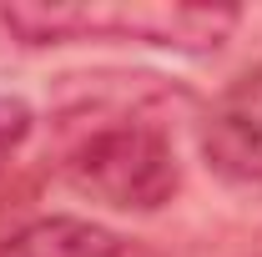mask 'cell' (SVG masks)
<instances>
[{"mask_svg":"<svg viewBox=\"0 0 262 257\" xmlns=\"http://www.w3.org/2000/svg\"><path fill=\"white\" fill-rule=\"evenodd\" d=\"M242 20L232 5H166V0H15L0 5V26L20 46H61V40H141L177 56L222 51Z\"/></svg>","mask_w":262,"mask_h":257,"instance_id":"cell-1","label":"cell"},{"mask_svg":"<svg viewBox=\"0 0 262 257\" xmlns=\"http://www.w3.org/2000/svg\"><path fill=\"white\" fill-rule=\"evenodd\" d=\"M35 131V111L26 96H10V91H0V172L15 161V152L31 141Z\"/></svg>","mask_w":262,"mask_h":257,"instance_id":"cell-5","label":"cell"},{"mask_svg":"<svg viewBox=\"0 0 262 257\" xmlns=\"http://www.w3.org/2000/svg\"><path fill=\"white\" fill-rule=\"evenodd\" d=\"M116 232L86 217H35L0 242V257H111Z\"/></svg>","mask_w":262,"mask_h":257,"instance_id":"cell-4","label":"cell"},{"mask_svg":"<svg viewBox=\"0 0 262 257\" xmlns=\"http://www.w3.org/2000/svg\"><path fill=\"white\" fill-rule=\"evenodd\" d=\"M202 157L237 187H262V66H247L202 121Z\"/></svg>","mask_w":262,"mask_h":257,"instance_id":"cell-3","label":"cell"},{"mask_svg":"<svg viewBox=\"0 0 262 257\" xmlns=\"http://www.w3.org/2000/svg\"><path fill=\"white\" fill-rule=\"evenodd\" d=\"M66 187L111 212H162L182 187L177 146L157 121L121 116L86 131L61 161Z\"/></svg>","mask_w":262,"mask_h":257,"instance_id":"cell-2","label":"cell"},{"mask_svg":"<svg viewBox=\"0 0 262 257\" xmlns=\"http://www.w3.org/2000/svg\"><path fill=\"white\" fill-rule=\"evenodd\" d=\"M111 257H157V252H146V247H131V242H116V252Z\"/></svg>","mask_w":262,"mask_h":257,"instance_id":"cell-6","label":"cell"}]
</instances>
